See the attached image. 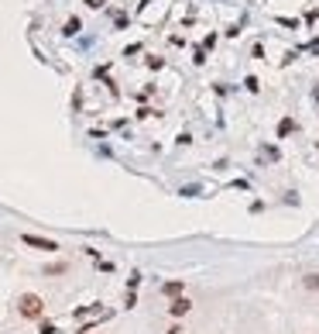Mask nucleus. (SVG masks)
Returning a JSON list of instances; mask_svg holds the SVG:
<instances>
[{"label": "nucleus", "mask_w": 319, "mask_h": 334, "mask_svg": "<svg viewBox=\"0 0 319 334\" xmlns=\"http://www.w3.org/2000/svg\"><path fill=\"white\" fill-rule=\"evenodd\" d=\"M18 314L24 320H45V300L38 293H21L18 296Z\"/></svg>", "instance_id": "f257e3e1"}, {"label": "nucleus", "mask_w": 319, "mask_h": 334, "mask_svg": "<svg viewBox=\"0 0 319 334\" xmlns=\"http://www.w3.org/2000/svg\"><path fill=\"white\" fill-rule=\"evenodd\" d=\"M38 334H55V324H48V320H41V327H38Z\"/></svg>", "instance_id": "9b49d317"}, {"label": "nucleus", "mask_w": 319, "mask_h": 334, "mask_svg": "<svg viewBox=\"0 0 319 334\" xmlns=\"http://www.w3.org/2000/svg\"><path fill=\"white\" fill-rule=\"evenodd\" d=\"M189 310H192V300H189L186 293H182V296H172V300H169V317H175V320H182Z\"/></svg>", "instance_id": "7ed1b4c3"}, {"label": "nucleus", "mask_w": 319, "mask_h": 334, "mask_svg": "<svg viewBox=\"0 0 319 334\" xmlns=\"http://www.w3.org/2000/svg\"><path fill=\"white\" fill-rule=\"evenodd\" d=\"M21 241L28 245V248H38V252H58V241H52V238H41V235H21Z\"/></svg>", "instance_id": "f03ea898"}, {"label": "nucleus", "mask_w": 319, "mask_h": 334, "mask_svg": "<svg viewBox=\"0 0 319 334\" xmlns=\"http://www.w3.org/2000/svg\"><path fill=\"white\" fill-rule=\"evenodd\" d=\"M165 334H186V331H182V324H172V327H169Z\"/></svg>", "instance_id": "4468645a"}, {"label": "nucleus", "mask_w": 319, "mask_h": 334, "mask_svg": "<svg viewBox=\"0 0 319 334\" xmlns=\"http://www.w3.org/2000/svg\"><path fill=\"white\" fill-rule=\"evenodd\" d=\"M162 293L169 296V300L172 296H182L186 293V279H169V283H162Z\"/></svg>", "instance_id": "20e7f679"}, {"label": "nucleus", "mask_w": 319, "mask_h": 334, "mask_svg": "<svg viewBox=\"0 0 319 334\" xmlns=\"http://www.w3.org/2000/svg\"><path fill=\"white\" fill-rule=\"evenodd\" d=\"M316 148H319V141H316Z\"/></svg>", "instance_id": "2eb2a0df"}, {"label": "nucleus", "mask_w": 319, "mask_h": 334, "mask_svg": "<svg viewBox=\"0 0 319 334\" xmlns=\"http://www.w3.org/2000/svg\"><path fill=\"white\" fill-rule=\"evenodd\" d=\"M244 86L251 90V93H258V90H261V86H258V76H247V79H244Z\"/></svg>", "instance_id": "9d476101"}, {"label": "nucleus", "mask_w": 319, "mask_h": 334, "mask_svg": "<svg viewBox=\"0 0 319 334\" xmlns=\"http://www.w3.org/2000/svg\"><path fill=\"white\" fill-rule=\"evenodd\" d=\"M127 286H131V290H137V286H141V272H131V279H127Z\"/></svg>", "instance_id": "f8f14e48"}, {"label": "nucleus", "mask_w": 319, "mask_h": 334, "mask_svg": "<svg viewBox=\"0 0 319 334\" xmlns=\"http://www.w3.org/2000/svg\"><path fill=\"white\" fill-rule=\"evenodd\" d=\"M41 272H45V275H65V272H69V262H52V265H45Z\"/></svg>", "instance_id": "0eeeda50"}, {"label": "nucleus", "mask_w": 319, "mask_h": 334, "mask_svg": "<svg viewBox=\"0 0 319 334\" xmlns=\"http://www.w3.org/2000/svg\"><path fill=\"white\" fill-rule=\"evenodd\" d=\"M79 28H83V21L69 18V21H65V28H62V35H65V38H75V35H79Z\"/></svg>", "instance_id": "423d86ee"}, {"label": "nucleus", "mask_w": 319, "mask_h": 334, "mask_svg": "<svg viewBox=\"0 0 319 334\" xmlns=\"http://www.w3.org/2000/svg\"><path fill=\"white\" fill-rule=\"evenodd\" d=\"M278 24H285V28H292V31L299 28V21H292V18H278Z\"/></svg>", "instance_id": "ddd939ff"}, {"label": "nucleus", "mask_w": 319, "mask_h": 334, "mask_svg": "<svg viewBox=\"0 0 319 334\" xmlns=\"http://www.w3.org/2000/svg\"><path fill=\"white\" fill-rule=\"evenodd\" d=\"M302 286L316 293V290H319V272H305V275H302Z\"/></svg>", "instance_id": "6e6552de"}, {"label": "nucleus", "mask_w": 319, "mask_h": 334, "mask_svg": "<svg viewBox=\"0 0 319 334\" xmlns=\"http://www.w3.org/2000/svg\"><path fill=\"white\" fill-rule=\"evenodd\" d=\"M295 128H299V124H295V118H282V121H278V138H288Z\"/></svg>", "instance_id": "39448f33"}, {"label": "nucleus", "mask_w": 319, "mask_h": 334, "mask_svg": "<svg viewBox=\"0 0 319 334\" xmlns=\"http://www.w3.org/2000/svg\"><path fill=\"white\" fill-rule=\"evenodd\" d=\"M103 303H86V307H75V317H90V314H100Z\"/></svg>", "instance_id": "1a4fd4ad"}]
</instances>
